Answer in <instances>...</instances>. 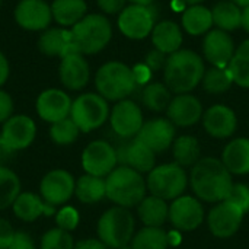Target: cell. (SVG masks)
Here are the masks:
<instances>
[{
	"label": "cell",
	"mask_w": 249,
	"mask_h": 249,
	"mask_svg": "<svg viewBox=\"0 0 249 249\" xmlns=\"http://www.w3.org/2000/svg\"><path fill=\"white\" fill-rule=\"evenodd\" d=\"M194 194L207 203H220L229 197L233 181L223 162L216 158H201L191 171Z\"/></svg>",
	"instance_id": "6da1fadb"
},
{
	"label": "cell",
	"mask_w": 249,
	"mask_h": 249,
	"mask_svg": "<svg viewBox=\"0 0 249 249\" xmlns=\"http://www.w3.org/2000/svg\"><path fill=\"white\" fill-rule=\"evenodd\" d=\"M206 73L203 57L191 50H178L171 54L163 67L165 85L177 95L188 93L198 86Z\"/></svg>",
	"instance_id": "7a4b0ae2"
},
{
	"label": "cell",
	"mask_w": 249,
	"mask_h": 249,
	"mask_svg": "<svg viewBox=\"0 0 249 249\" xmlns=\"http://www.w3.org/2000/svg\"><path fill=\"white\" fill-rule=\"evenodd\" d=\"M107 198L120 207H134L146 197V179L130 166H117L107 178Z\"/></svg>",
	"instance_id": "3957f363"
},
{
	"label": "cell",
	"mask_w": 249,
	"mask_h": 249,
	"mask_svg": "<svg viewBox=\"0 0 249 249\" xmlns=\"http://www.w3.org/2000/svg\"><path fill=\"white\" fill-rule=\"evenodd\" d=\"M137 79L134 70L121 61H108L102 64L95 74V86L98 93L107 101L127 99L136 89Z\"/></svg>",
	"instance_id": "277c9868"
},
{
	"label": "cell",
	"mask_w": 249,
	"mask_h": 249,
	"mask_svg": "<svg viewBox=\"0 0 249 249\" xmlns=\"http://www.w3.org/2000/svg\"><path fill=\"white\" fill-rule=\"evenodd\" d=\"M136 222L125 207H111L98 220L96 233L108 249L125 248L134 236Z\"/></svg>",
	"instance_id": "5b68a950"
},
{
	"label": "cell",
	"mask_w": 249,
	"mask_h": 249,
	"mask_svg": "<svg viewBox=\"0 0 249 249\" xmlns=\"http://www.w3.org/2000/svg\"><path fill=\"white\" fill-rule=\"evenodd\" d=\"M70 32L80 54H96L102 51L112 38L111 22L99 13L86 15L70 29Z\"/></svg>",
	"instance_id": "8992f818"
},
{
	"label": "cell",
	"mask_w": 249,
	"mask_h": 249,
	"mask_svg": "<svg viewBox=\"0 0 249 249\" xmlns=\"http://www.w3.org/2000/svg\"><path fill=\"white\" fill-rule=\"evenodd\" d=\"M187 174L178 163L155 166L146 179V187L150 191V196L159 197L165 201L181 197L187 188Z\"/></svg>",
	"instance_id": "52a82bcc"
},
{
	"label": "cell",
	"mask_w": 249,
	"mask_h": 249,
	"mask_svg": "<svg viewBox=\"0 0 249 249\" xmlns=\"http://www.w3.org/2000/svg\"><path fill=\"white\" fill-rule=\"evenodd\" d=\"M70 118L79 127L80 133H90L102 127L109 118L108 101L99 93H82L71 104Z\"/></svg>",
	"instance_id": "ba28073f"
},
{
	"label": "cell",
	"mask_w": 249,
	"mask_h": 249,
	"mask_svg": "<svg viewBox=\"0 0 249 249\" xmlns=\"http://www.w3.org/2000/svg\"><path fill=\"white\" fill-rule=\"evenodd\" d=\"M36 137V124L28 115H12L1 127L0 152L15 153L28 149Z\"/></svg>",
	"instance_id": "9c48e42d"
},
{
	"label": "cell",
	"mask_w": 249,
	"mask_h": 249,
	"mask_svg": "<svg viewBox=\"0 0 249 249\" xmlns=\"http://www.w3.org/2000/svg\"><path fill=\"white\" fill-rule=\"evenodd\" d=\"M80 162L85 174L107 178L118 165L117 150L105 140H95L83 149Z\"/></svg>",
	"instance_id": "30bf717a"
},
{
	"label": "cell",
	"mask_w": 249,
	"mask_h": 249,
	"mask_svg": "<svg viewBox=\"0 0 249 249\" xmlns=\"http://www.w3.org/2000/svg\"><path fill=\"white\" fill-rule=\"evenodd\" d=\"M76 179L66 169H53L47 172L39 182L41 198L54 207H61L74 196Z\"/></svg>",
	"instance_id": "8fae6325"
},
{
	"label": "cell",
	"mask_w": 249,
	"mask_h": 249,
	"mask_svg": "<svg viewBox=\"0 0 249 249\" xmlns=\"http://www.w3.org/2000/svg\"><path fill=\"white\" fill-rule=\"evenodd\" d=\"M155 19L156 16L150 6L130 4L121 10L118 16V28L121 34L130 39H143L152 34Z\"/></svg>",
	"instance_id": "7c38bea8"
},
{
	"label": "cell",
	"mask_w": 249,
	"mask_h": 249,
	"mask_svg": "<svg viewBox=\"0 0 249 249\" xmlns=\"http://www.w3.org/2000/svg\"><path fill=\"white\" fill-rule=\"evenodd\" d=\"M109 123L112 131L121 139H134L143 127V114L140 107L130 101H118L109 112Z\"/></svg>",
	"instance_id": "4fadbf2b"
},
{
	"label": "cell",
	"mask_w": 249,
	"mask_h": 249,
	"mask_svg": "<svg viewBox=\"0 0 249 249\" xmlns=\"http://www.w3.org/2000/svg\"><path fill=\"white\" fill-rule=\"evenodd\" d=\"M245 213L236 204L231 203L229 200L220 201L210 210L207 217L209 229L216 238H231L239 231Z\"/></svg>",
	"instance_id": "5bb4252c"
},
{
	"label": "cell",
	"mask_w": 249,
	"mask_h": 249,
	"mask_svg": "<svg viewBox=\"0 0 249 249\" xmlns=\"http://www.w3.org/2000/svg\"><path fill=\"white\" fill-rule=\"evenodd\" d=\"M169 222L182 232L196 231L204 220V209L198 198L191 196H181L169 206Z\"/></svg>",
	"instance_id": "9a60e30c"
},
{
	"label": "cell",
	"mask_w": 249,
	"mask_h": 249,
	"mask_svg": "<svg viewBox=\"0 0 249 249\" xmlns=\"http://www.w3.org/2000/svg\"><path fill=\"white\" fill-rule=\"evenodd\" d=\"M71 104L73 101L67 92L51 88L42 90L38 95L35 102V109L42 121L54 124L70 117Z\"/></svg>",
	"instance_id": "2e32d148"
},
{
	"label": "cell",
	"mask_w": 249,
	"mask_h": 249,
	"mask_svg": "<svg viewBox=\"0 0 249 249\" xmlns=\"http://www.w3.org/2000/svg\"><path fill=\"white\" fill-rule=\"evenodd\" d=\"M13 16L26 31H45L53 20L51 6L45 0H19Z\"/></svg>",
	"instance_id": "e0dca14e"
},
{
	"label": "cell",
	"mask_w": 249,
	"mask_h": 249,
	"mask_svg": "<svg viewBox=\"0 0 249 249\" xmlns=\"http://www.w3.org/2000/svg\"><path fill=\"white\" fill-rule=\"evenodd\" d=\"M136 139L155 153H162L174 144L175 125L168 118H155L143 124Z\"/></svg>",
	"instance_id": "ac0fdd59"
},
{
	"label": "cell",
	"mask_w": 249,
	"mask_h": 249,
	"mask_svg": "<svg viewBox=\"0 0 249 249\" xmlns=\"http://www.w3.org/2000/svg\"><path fill=\"white\" fill-rule=\"evenodd\" d=\"M235 44L232 36L222 29H210L203 41V53L209 63L214 67L228 69L235 55Z\"/></svg>",
	"instance_id": "d6986e66"
},
{
	"label": "cell",
	"mask_w": 249,
	"mask_h": 249,
	"mask_svg": "<svg viewBox=\"0 0 249 249\" xmlns=\"http://www.w3.org/2000/svg\"><path fill=\"white\" fill-rule=\"evenodd\" d=\"M117 150V159L120 165L133 168L140 174H149L155 168V152L150 150L140 140L128 139Z\"/></svg>",
	"instance_id": "ffe728a7"
},
{
	"label": "cell",
	"mask_w": 249,
	"mask_h": 249,
	"mask_svg": "<svg viewBox=\"0 0 249 249\" xmlns=\"http://www.w3.org/2000/svg\"><path fill=\"white\" fill-rule=\"evenodd\" d=\"M58 77L61 85L69 90L83 89L90 79V69L83 54L74 53L63 57L58 67Z\"/></svg>",
	"instance_id": "44dd1931"
},
{
	"label": "cell",
	"mask_w": 249,
	"mask_h": 249,
	"mask_svg": "<svg viewBox=\"0 0 249 249\" xmlns=\"http://www.w3.org/2000/svg\"><path fill=\"white\" fill-rule=\"evenodd\" d=\"M168 120L177 127H191L203 118V105L198 98L182 93L177 95L168 109Z\"/></svg>",
	"instance_id": "7402d4cb"
},
{
	"label": "cell",
	"mask_w": 249,
	"mask_h": 249,
	"mask_svg": "<svg viewBox=\"0 0 249 249\" xmlns=\"http://www.w3.org/2000/svg\"><path fill=\"white\" fill-rule=\"evenodd\" d=\"M203 125L209 136L214 139H228L236 131L238 118L232 108L226 105H213L203 114Z\"/></svg>",
	"instance_id": "603a6c76"
},
{
	"label": "cell",
	"mask_w": 249,
	"mask_h": 249,
	"mask_svg": "<svg viewBox=\"0 0 249 249\" xmlns=\"http://www.w3.org/2000/svg\"><path fill=\"white\" fill-rule=\"evenodd\" d=\"M38 50L47 57H60V58L69 54L79 53L73 42L71 32L63 28L45 29L38 39Z\"/></svg>",
	"instance_id": "cb8c5ba5"
},
{
	"label": "cell",
	"mask_w": 249,
	"mask_h": 249,
	"mask_svg": "<svg viewBox=\"0 0 249 249\" xmlns=\"http://www.w3.org/2000/svg\"><path fill=\"white\" fill-rule=\"evenodd\" d=\"M220 160L233 175L249 174V139L239 137L228 143L222 152Z\"/></svg>",
	"instance_id": "d4e9b609"
},
{
	"label": "cell",
	"mask_w": 249,
	"mask_h": 249,
	"mask_svg": "<svg viewBox=\"0 0 249 249\" xmlns=\"http://www.w3.org/2000/svg\"><path fill=\"white\" fill-rule=\"evenodd\" d=\"M152 42L155 48L163 54H174L181 50L182 31L174 20H162L155 25L152 31Z\"/></svg>",
	"instance_id": "484cf974"
},
{
	"label": "cell",
	"mask_w": 249,
	"mask_h": 249,
	"mask_svg": "<svg viewBox=\"0 0 249 249\" xmlns=\"http://www.w3.org/2000/svg\"><path fill=\"white\" fill-rule=\"evenodd\" d=\"M13 214L26 223L38 220L45 213V201L41 196L31 191H20L12 204Z\"/></svg>",
	"instance_id": "4316f807"
},
{
	"label": "cell",
	"mask_w": 249,
	"mask_h": 249,
	"mask_svg": "<svg viewBox=\"0 0 249 249\" xmlns=\"http://www.w3.org/2000/svg\"><path fill=\"white\" fill-rule=\"evenodd\" d=\"M137 214L144 226L160 228L169 217V206L165 200L149 196L137 206Z\"/></svg>",
	"instance_id": "83f0119b"
},
{
	"label": "cell",
	"mask_w": 249,
	"mask_h": 249,
	"mask_svg": "<svg viewBox=\"0 0 249 249\" xmlns=\"http://www.w3.org/2000/svg\"><path fill=\"white\" fill-rule=\"evenodd\" d=\"M88 4L85 0H54L51 4L53 19L61 26L73 28L86 16Z\"/></svg>",
	"instance_id": "f1b7e54d"
},
{
	"label": "cell",
	"mask_w": 249,
	"mask_h": 249,
	"mask_svg": "<svg viewBox=\"0 0 249 249\" xmlns=\"http://www.w3.org/2000/svg\"><path fill=\"white\" fill-rule=\"evenodd\" d=\"M76 198L83 204H95L107 197V185L105 178L93 177L89 174L82 175L76 179L74 187Z\"/></svg>",
	"instance_id": "f546056e"
},
{
	"label": "cell",
	"mask_w": 249,
	"mask_h": 249,
	"mask_svg": "<svg viewBox=\"0 0 249 249\" xmlns=\"http://www.w3.org/2000/svg\"><path fill=\"white\" fill-rule=\"evenodd\" d=\"M182 26L190 35L194 36L207 34L213 26L212 10L201 4L188 6L182 13Z\"/></svg>",
	"instance_id": "4dcf8cb0"
},
{
	"label": "cell",
	"mask_w": 249,
	"mask_h": 249,
	"mask_svg": "<svg viewBox=\"0 0 249 249\" xmlns=\"http://www.w3.org/2000/svg\"><path fill=\"white\" fill-rule=\"evenodd\" d=\"M213 25L222 31H235L242 26V9L229 0H223L214 4L212 9Z\"/></svg>",
	"instance_id": "1f68e13d"
},
{
	"label": "cell",
	"mask_w": 249,
	"mask_h": 249,
	"mask_svg": "<svg viewBox=\"0 0 249 249\" xmlns=\"http://www.w3.org/2000/svg\"><path fill=\"white\" fill-rule=\"evenodd\" d=\"M174 158L179 166H194L201 159L200 143L193 136H181L174 140Z\"/></svg>",
	"instance_id": "d6a6232c"
},
{
	"label": "cell",
	"mask_w": 249,
	"mask_h": 249,
	"mask_svg": "<svg viewBox=\"0 0 249 249\" xmlns=\"http://www.w3.org/2000/svg\"><path fill=\"white\" fill-rule=\"evenodd\" d=\"M233 83L249 89V39L244 41L235 51L232 61L228 66Z\"/></svg>",
	"instance_id": "836d02e7"
},
{
	"label": "cell",
	"mask_w": 249,
	"mask_h": 249,
	"mask_svg": "<svg viewBox=\"0 0 249 249\" xmlns=\"http://www.w3.org/2000/svg\"><path fill=\"white\" fill-rule=\"evenodd\" d=\"M131 249H166L169 238L162 228L144 226L131 239Z\"/></svg>",
	"instance_id": "e575fe53"
},
{
	"label": "cell",
	"mask_w": 249,
	"mask_h": 249,
	"mask_svg": "<svg viewBox=\"0 0 249 249\" xmlns=\"http://www.w3.org/2000/svg\"><path fill=\"white\" fill-rule=\"evenodd\" d=\"M142 101H143L144 107L150 111H155V112L165 111V109H168V107L172 101L171 90L165 83H159V82L149 83L143 89Z\"/></svg>",
	"instance_id": "d590c367"
},
{
	"label": "cell",
	"mask_w": 249,
	"mask_h": 249,
	"mask_svg": "<svg viewBox=\"0 0 249 249\" xmlns=\"http://www.w3.org/2000/svg\"><path fill=\"white\" fill-rule=\"evenodd\" d=\"M20 193L19 177L7 166L0 165V212L12 207Z\"/></svg>",
	"instance_id": "8d00e7d4"
},
{
	"label": "cell",
	"mask_w": 249,
	"mask_h": 249,
	"mask_svg": "<svg viewBox=\"0 0 249 249\" xmlns=\"http://www.w3.org/2000/svg\"><path fill=\"white\" fill-rule=\"evenodd\" d=\"M201 82H203L204 90L209 93H213V95H219V93L229 90L233 83L232 76L228 69L214 67V66H212L209 70H206Z\"/></svg>",
	"instance_id": "74e56055"
},
{
	"label": "cell",
	"mask_w": 249,
	"mask_h": 249,
	"mask_svg": "<svg viewBox=\"0 0 249 249\" xmlns=\"http://www.w3.org/2000/svg\"><path fill=\"white\" fill-rule=\"evenodd\" d=\"M79 134H80V130L70 117L51 124L50 127V139L57 146L73 144L77 140Z\"/></svg>",
	"instance_id": "f35d334b"
},
{
	"label": "cell",
	"mask_w": 249,
	"mask_h": 249,
	"mask_svg": "<svg viewBox=\"0 0 249 249\" xmlns=\"http://www.w3.org/2000/svg\"><path fill=\"white\" fill-rule=\"evenodd\" d=\"M76 242L70 232H66L60 228H53L41 236L39 249H74Z\"/></svg>",
	"instance_id": "ab89813d"
},
{
	"label": "cell",
	"mask_w": 249,
	"mask_h": 249,
	"mask_svg": "<svg viewBox=\"0 0 249 249\" xmlns=\"http://www.w3.org/2000/svg\"><path fill=\"white\" fill-rule=\"evenodd\" d=\"M54 217H55V225H57V228H60V229H63V231H66V232L74 231V229L77 228L79 222H80V214H79V212H77L74 207H71V206H61V207L55 212Z\"/></svg>",
	"instance_id": "60d3db41"
},
{
	"label": "cell",
	"mask_w": 249,
	"mask_h": 249,
	"mask_svg": "<svg viewBox=\"0 0 249 249\" xmlns=\"http://www.w3.org/2000/svg\"><path fill=\"white\" fill-rule=\"evenodd\" d=\"M231 203L236 204L244 213L249 212V187L247 184H233L232 190L229 193V197L226 198Z\"/></svg>",
	"instance_id": "b9f144b4"
},
{
	"label": "cell",
	"mask_w": 249,
	"mask_h": 249,
	"mask_svg": "<svg viewBox=\"0 0 249 249\" xmlns=\"http://www.w3.org/2000/svg\"><path fill=\"white\" fill-rule=\"evenodd\" d=\"M13 99L12 96L0 88V124H4L13 115Z\"/></svg>",
	"instance_id": "7bdbcfd3"
},
{
	"label": "cell",
	"mask_w": 249,
	"mask_h": 249,
	"mask_svg": "<svg viewBox=\"0 0 249 249\" xmlns=\"http://www.w3.org/2000/svg\"><path fill=\"white\" fill-rule=\"evenodd\" d=\"M15 231L10 225L9 220L0 217V249H7L10 247L13 238H15Z\"/></svg>",
	"instance_id": "ee69618b"
},
{
	"label": "cell",
	"mask_w": 249,
	"mask_h": 249,
	"mask_svg": "<svg viewBox=\"0 0 249 249\" xmlns=\"http://www.w3.org/2000/svg\"><path fill=\"white\" fill-rule=\"evenodd\" d=\"M7 249H36V247H35V242L31 238V235L19 231L15 233V238Z\"/></svg>",
	"instance_id": "f6af8a7d"
},
{
	"label": "cell",
	"mask_w": 249,
	"mask_h": 249,
	"mask_svg": "<svg viewBox=\"0 0 249 249\" xmlns=\"http://www.w3.org/2000/svg\"><path fill=\"white\" fill-rule=\"evenodd\" d=\"M125 1L127 0H96L99 9L108 15L121 13V10L125 7Z\"/></svg>",
	"instance_id": "bcb514c9"
},
{
	"label": "cell",
	"mask_w": 249,
	"mask_h": 249,
	"mask_svg": "<svg viewBox=\"0 0 249 249\" xmlns=\"http://www.w3.org/2000/svg\"><path fill=\"white\" fill-rule=\"evenodd\" d=\"M166 60H168L166 54H163V53L155 50V51L149 53V55H147V58H146V66H147L149 69H152V70H159V69H163V67H165Z\"/></svg>",
	"instance_id": "7dc6e473"
},
{
	"label": "cell",
	"mask_w": 249,
	"mask_h": 249,
	"mask_svg": "<svg viewBox=\"0 0 249 249\" xmlns=\"http://www.w3.org/2000/svg\"><path fill=\"white\" fill-rule=\"evenodd\" d=\"M74 249H108L107 245L99 241L98 238H88V239H82L79 242H76Z\"/></svg>",
	"instance_id": "c3c4849f"
},
{
	"label": "cell",
	"mask_w": 249,
	"mask_h": 249,
	"mask_svg": "<svg viewBox=\"0 0 249 249\" xmlns=\"http://www.w3.org/2000/svg\"><path fill=\"white\" fill-rule=\"evenodd\" d=\"M9 74H10L9 61L6 58V55L0 51V88L6 83V80L9 79Z\"/></svg>",
	"instance_id": "681fc988"
},
{
	"label": "cell",
	"mask_w": 249,
	"mask_h": 249,
	"mask_svg": "<svg viewBox=\"0 0 249 249\" xmlns=\"http://www.w3.org/2000/svg\"><path fill=\"white\" fill-rule=\"evenodd\" d=\"M242 26L249 34V6L242 9Z\"/></svg>",
	"instance_id": "f907efd6"
},
{
	"label": "cell",
	"mask_w": 249,
	"mask_h": 249,
	"mask_svg": "<svg viewBox=\"0 0 249 249\" xmlns=\"http://www.w3.org/2000/svg\"><path fill=\"white\" fill-rule=\"evenodd\" d=\"M131 4H142V6H150L155 0H128Z\"/></svg>",
	"instance_id": "816d5d0a"
},
{
	"label": "cell",
	"mask_w": 249,
	"mask_h": 249,
	"mask_svg": "<svg viewBox=\"0 0 249 249\" xmlns=\"http://www.w3.org/2000/svg\"><path fill=\"white\" fill-rule=\"evenodd\" d=\"M229 1L235 3V4L239 6L241 9H245V7H248L249 6V0H229Z\"/></svg>",
	"instance_id": "f5cc1de1"
},
{
	"label": "cell",
	"mask_w": 249,
	"mask_h": 249,
	"mask_svg": "<svg viewBox=\"0 0 249 249\" xmlns=\"http://www.w3.org/2000/svg\"><path fill=\"white\" fill-rule=\"evenodd\" d=\"M184 3H187L188 6H194V4H200L201 1H204V0H182Z\"/></svg>",
	"instance_id": "db71d44e"
},
{
	"label": "cell",
	"mask_w": 249,
	"mask_h": 249,
	"mask_svg": "<svg viewBox=\"0 0 249 249\" xmlns=\"http://www.w3.org/2000/svg\"><path fill=\"white\" fill-rule=\"evenodd\" d=\"M0 7H1V0H0Z\"/></svg>",
	"instance_id": "11a10c76"
}]
</instances>
